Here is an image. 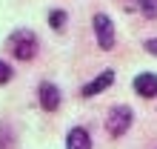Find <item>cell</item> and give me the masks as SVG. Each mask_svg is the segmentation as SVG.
I'll list each match as a JSON object with an SVG mask.
<instances>
[{
  "instance_id": "obj_9",
  "label": "cell",
  "mask_w": 157,
  "mask_h": 149,
  "mask_svg": "<svg viewBox=\"0 0 157 149\" xmlns=\"http://www.w3.org/2000/svg\"><path fill=\"white\" fill-rule=\"evenodd\" d=\"M14 146V135L6 123H0V149H12Z\"/></svg>"
},
{
  "instance_id": "obj_6",
  "label": "cell",
  "mask_w": 157,
  "mask_h": 149,
  "mask_svg": "<svg viewBox=\"0 0 157 149\" xmlns=\"http://www.w3.org/2000/svg\"><path fill=\"white\" fill-rule=\"evenodd\" d=\"M134 92L140 98H157V74L151 72H143L134 78Z\"/></svg>"
},
{
  "instance_id": "obj_5",
  "label": "cell",
  "mask_w": 157,
  "mask_h": 149,
  "mask_svg": "<svg viewBox=\"0 0 157 149\" xmlns=\"http://www.w3.org/2000/svg\"><path fill=\"white\" fill-rule=\"evenodd\" d=\"M37 98H40V106L46 109V112H57V106H60V89L54 86V83H40V89H37Z\"/></svg>"
},
{
  "instance_id": "obj_8",
  "label": "cell",
  "mask_w": 157,
  "mask_h": 149,
  "mask_svg": "<svg viewBox=\"0 0 157 149\" xmlns=\"http://www.w3.org/2000/svg\"><path fill=\"white\" fill-rule=\"evenodd\" d=\"M66 12H63V9H54V12H49V26H52V29H63V26H66Z\"/></svg>"
},
{
  "instance_id": "obj_1",
  "label": "cell",
  "mask_w": 157,
  "mask_h": 149,
  "mask_svg": "<svg viewBox=\"0 0 157 149\" xmlns=\"http://www.w3.org/2000/svg\"><path fill=\"white\" fill-rule=\"evenodd\" d=\"M9 49L17 60H32L37 54V34L29 29H17L9 34Z\"/></svg>"
},
{
  "instance_id": "obj_4",
  "label": "cell",
  "mask_w": 157,
  "mask_h": 149,
  "mask_svg": "<svg viewBox=\"0 0 157 149\" xmlns=\"http://www.w3.org/2000/svg\"><path fill=\"white\" fill-rule=\"evenodd\" d=\"M112 83H114V72H112V69H106V72H100L94 80H89L86 86L80 89V95H83V98H94V95H100L103 89H109Z\"/></svg>"
},
{
  "instance_id": "obj_7",
  "label": "cell",
  "mask_w": 157,
  "mask_h": 149,
  "mask_svg": "<svg viewBox=\"0 0 157 149\" xmlns=\"http://www.w3.org/2000/svg\"><path fill=\"white\" fill-rule=\"evenodd\" d=\"M66 149H91L89 132H86V129H80V126H75L69 132V138H66Z\"/></svg>"
},
{
  "instance_id": "obj_12",
  "label": "cell",
  "mask_w": 157,
  "mask_h": 149,
  "mask_svg": "<svg viewBox=\"0 0 157 149\" xmlns=\"http://www.w3.org/2000/svg\"><path fill=\"white\" fill-rule=\"evenodd\" d=\"M146 52L157 58V37H151V40H146Z\"/></svg>"
},
{
  "instance_id": "obj_10",
  "label": "cell",
  "mask_w": 157,
  "mask_h": 149,
  "mask_svg": "<svg viewBox=\"0 0 157 149\" xmlns=\"http://www.w3.org/2000/svg\"><path fill=\"white\" fill-rule=\"evenodd\" d=\"M140 12L154 20V17H157V0H140Z\"/></svg>"
},
{
  "instance_id": "obj_13",
  "label": "cell",
  "mask_w": 157,
  "mask_h": 149,
  "mask_svg": "<svg viewBox=\"0 0 157 149\" xmlns=\"http://www.w3.org/2000/svg\"><path fill=\"white\" fill-rule=\"evenodd\" d=\"M137 6H140V0H123V9H126V12H134Z\"/></svg>"
},
{
  "instance_id": "obj_3",
  "label": "cell",
  "mask_w": 157,
  "mask_h": 149,
  "mask_svg": "<svg viewBox=\"0 0 157 149\" xmlns=\"http://www.w3.org/2000/svg\"><path fill=\"white\" fill-rule=\"evenodd\" d=\"M91 26H94V37H97V46H100L103 52H112V49H114V26H112V17L100 12V14H94Z\"/></svg>"
},
{
  "instance_id": "obj_2",
  "label": "cell",
  "mask_w": 157,
  "mask_h": 149,
  "mask_svg": "<svg viewBox=\"0 0 157 149\" xmlns=\"http://www.w3.org/2000/svg\"><path fill=\"white\" fill-rule=\"evenodd\" d=\"M132 120H134V115H132L128 106H112V109H109V118H106V129H109L112 138H120V135L128 132Z\"/></svg>"
},
{
  "instance_id": "obj_11",
  "label": "cell",
  "mask_w": 157,
  "mask_h": 149,
  "mask_svg": "<svg viewBox=\"0 0 157 149\" xmlns=\"http://www.w3.org/2000/svg\"><path fill=\"white\" fill-rule=\"evenodd\" d=\"M12 80V66L6 60H0V83H9Z\"/></svg>"
}]
</instances>
